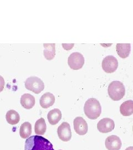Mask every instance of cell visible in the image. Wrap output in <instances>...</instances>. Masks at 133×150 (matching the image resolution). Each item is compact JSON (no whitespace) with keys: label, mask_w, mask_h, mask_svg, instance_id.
Segmentation results:
<instances>
[{"label":"cell","mask_w":133,"mask_h":150,"mask_svg":"<svg viewBox=\"0 0 133 150\" xmlns=\"http://www.w3.org/2000/svg\"><path fill=\"white\" fill-rule=\"evenodd\" d=\"M25 87L36 94H39L44 89V83L43 81L36 76H31L25 81Z\"/></svg>","instance_id":"277c9868"},{"label":"cell","mask_w":133,"mask_h":150,"mask_svg":"<svg viewBox=\"0 0 133 150\" xmlns=\"http://www.w3.org/2000/svg\"><path fill=\"white\" fill-rule=\"evenodd\" d=\"M25 150H54L51 142L44 137L34 135L26 139Z\"/></svg>","instance_id":"6da1fadb"},{"label":"cell","mask_w":133,"mask_h":150,"mask_svg":"<svg viewBox=\"0 0 133 150\" xmlns=\"http://www.w3.org/2000/svg\"><path fill=\"white\" fill-rule=\"evenodd\" d=\"M101 66L106 73H113L117 70L118 67V59L112 55L106 56L102 61Z\"/></svg>","instance_id":"8992f818"},{"label":"cell","mask_w":133,"mask_h":150,"mask_svg":"<svg viewBox=\"0 0 133 150\" xmlns=\"http://www.w3.org/2000/svg\"></svg>","instance_id":"603a6c76"},{"label":"cell","mask_w":133,"mask_h":150,"mask_svg":"<svg viewBox=\"0 0 133 150\" xmlns=\"http://www.w3.org/2000/svg\"><path fill=\"white\" fill-rule=\"evenodd\" d=\"M34 97L30 93H25L21 97V104L23 107L27 110H30L35 105Z\"/></svg>","instance_id":"4fadbf2b"},{"label":"cell","mask_w":133,"mask_h":150,"mask_svg":"<svg viewBox=\"0 0 133 150\" xmlns=\"http://www.w3.org/2000/svg\"><path fill=\"white\" fill-rule=\"evenodd\" d=\"M47 125L44 119L40 118L36 122L34 125V132L38 135H43L46 133Z\"/></svg>","instance_id":"d6986e66"},{"label":"cell","mask_w":133,"mask_h":150,"mask_svg":"<svg viewBox=\"0 0 133 150\" xmlns=\"http://www.w3.org/2000/svg\"><path fill=\"white\" fill-rule=\"evenodd\" d=\"M5 82L4 77L0 75V92L4 90V88L5 87Z\"/></svg>","instance_id":"ffe728a7"},{"label":"cell","mask_w":133,"mask_h":150,"mask_svg":"<svg viewBox=\"0 0 133 150\" xmlns=\"http://www.w3.org/2000/svg\"><path fill=\"white\" fill-rule=\"evenodd\" d=\"M120 112L124 116H129L133 115V100H130L123 102L120 107Z\"/></svg>","instance_id":"2e32d148"},{"label":"cell","mask_w":133,"mask_h":150,"mask_svg":"<svg viewBox=\"0 0 133 150\" xmlns=\"http://www.w3.org/2000/svg\"><path fill=\"white\" fill-rule=\"evenodd\" d=\"M85 59L82 54L80 52H73L68 57V64L70 68L73 70H80L84 64Z\"/></svg>","instance_id":"5b68a950"},{"label":"cell","mask_w":133,"mask_h":150,"mask_svg":"<svg viewBox=\"0 0 133 150\" xmlns=\"http://www.w3.org/2000/svg\"><path fill=\"white\" fill-rule=\"evenodd\" d=\"M84 111L86 116L91 120L98 118L101 112V107L99 101L95 98H91L85 102Z\"/></svg>","instance_id":"7a4b0ae2"},{"label":"cell","mask_w":133,"mask_h":150,"mask_svg":"<svg viewBox=\"0 0 133 150\" xmlns=\"http://www.w3.org/2000/svg\"><path fill=\"white\" fill-rule=\"evenodd\" d=\"M44 50L43 54L45 58L48 60L53 59L56 55V44L55 43H44Z\"/></svg>","instance_id":"9a60e30c"},{"label":"cell","mask_w":133,"mask_h":150,"mask_svg":"<svg viewBox=\"0 0 133 150\" xmlns=\"http://www.w3.org/2000/svg\"><path fill=\"white\" fill-rule=\"evenodd\" d=\"M114 127V121L110 118H103L97 124V129L98 131L103 134H106L111 132Z\"/></svg>","instance_id":"ba28073f"},{"label":"cell","mask_w":133,"mask_h":150,"mask_svg":"<svg viewBox=\"0 0 133 150\" xmlns=\"http://www.w3.org/2000/svg\"><path fill=\"white\" fill-rule=\"evenodd\" d=\"M6 119L8 123L12 125H15L20 121V116L18 113L15 110H11L7 111L6 115Z\"/></svg>","instance_id":"e0dca14e"},{"label":"cell","mask_w":133,"mask_h":150,"mask_svg":"<svg viewBox=\"0 0 133 150\" xmlns=\"http://www.w3.org/2000/svg\"><path fill=\"white\" fill-rule=\"evenodd\" d=\"M125 150H133V146H130L128 148H127Z\"/></svg>","instance_id":"44dd1931"},{"label":"cell","mask_w":133,"mask_h":150,"mask_svg":"<svg viewBox=\"0 0 133 150\" xmlns=\"http://www.w3.org/2000/svg\"><path fill=\"white\" fill-rule=\"evenodd\" d=\"M55 102V96L50 92L43 94L40 98L39 103L43 108H48L52 106Z\"/></svg>","instance_id":"8fae6325"},{"label":"cell","mask_w":133,"mask_h":150,"mask_svg":"<svg viewBox=\"0 0 133 150\" xmlns=\"http://www.w3.org/2000/svg\"><path fill=\"white\" fill-rule=\"evenodd\" d=\"M105 145L108 150H120L122 146L121 139L116 135L108 136L105 142Z\"/></svg>","instance_id":"30bf717a"},{"label":"cell","mask_w":133,"mask_h":150,"mask_svg":"<svg viewBox=\"0 0 133 150\" xmlns=\"http://www.w3.org/2000/svg\"><path fill=\"white\" fill-rule=\"evenodd\" d=\"M32 133V125L29 122H25L20 127V134L21 137L26 139L30 136Z\"/></svg>","instance_id":"ac0fdd59"},{"label":"cell","mask_w":133,"mask_h":150,"mask_svg":"<svg viewBox=\"0 0 133 150\" xmlns=\"http://www.w3.org/2000/svg\"><path fill=\"white\" fill-rule=\"evenodd\" d=\"M62 112L58 108H54L48 113L47 118L48 122L52 125H56L62 119Z\"/></svg>","instance_id":"5bb4252c"},{"label":"cell","mask_w":133,"mask_h":150,"mask_svg":"<svg viewBox=\"0 0 133 150\" xmlns=\"http://www.w3.org/2000/svg\"><path fill=\"white\" fill-rule=\"evenodd\" d=\"M117 54L122 59H126L131 51L130 43H118L116 46Z\"/></svg>","instance_id":"7c38bea8"},{"label":"cell","mask_w":133,"mask_h":150,"mask_svg":"<svg viewBox=\"0 0 133 150\" xmlns=\"http://www.w3.org/2000/svg\"><path fill=\"white\" fill-rule=\"evenodd\" d=\"M108 95L114 101H119L122 99L125 93V88L122 82L119 81L112 82L108 86Z\"/></svg>","instance_id":"3957f363"},{"label":"cell","mask_w":133,"mask_h":150,"mask_svg":"<svg viewBox=\"0 0 133 150\" xmlns=\"http://www.w3.org/2000/svg\"><path fill=\"white\" fill-rule=\"evenodd\" d=\"M59 139L62 141L68 142L72 138V131L70 125L67 122L61 123L57 129Z\"/></svg>","instance_id":"52a82bcc"},{"label":"cell","mask_w":133,"mask_h":150,"mask_svg":"<svg viewBox=\"0 0 133 150\" xmlns=\"http://www.w3.org/2000/svg\"><path fill=\"white\" fill-rule=\"evenodd\" d=\"M74 129L75 132L80 135H85L88 132V124L82 117H77L73 121Z\"/></svg>","instance_id":"9c48e42d"},{"label":"cell","mask_w":133,"mask_h":150,"mask_svg":"<svg viewBox=\"0 0 133 150\" xmlns=\"http://www.w3.org/2000/svg\"></svg>","instance_id":"7402d4cb"}]
</instances>
